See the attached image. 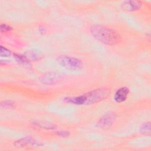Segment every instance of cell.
<instances>
[{
  "mask_svg": "<svg viewBox=\"0 0 151 151\" xmlns=\"http://www.w3.org/2000/svg\"><path fill=\"white\" fill-rule=\"evenodd\" d=\"M90 31L96 40L107 45H114L120 41V36L116 30L105 26L93 25Z\"/></svg>",
  "mask_w": 151,
  "mask_h": 151,
  "instance_id": "6da1fadb",
  "label": "cell"
},
{
  "mask_svg": "<svg viewBox=\"0 0 151 151\" xmlns=\"http://www.w3.org/2000/svg\"><path fill=\"white\" fill-rule=\"evenodd\" d=\"M109 93V89L100 88L84 94L83 96L85 99L84 104H92L98 103L106 99Z\"/></svg>",
  "mask_w": 151,
  "mask_h": 151,
  "instance_id": "7a4b0ae2",
  "label": "cell"
},
{
  "mask_svg": "<svg viewBox=\"0 0 151 151\" xmlns=\"http://www.w3.org/2000/svg\"><path fill=\"white\" fill-rule=\"evenodd\" d=\"M58 63L66 69L70 70H77L83 66V63L79 59L65 55H61L57 57Z\"/></svg>",
  "mask_w": 151,
  "mask_h": 151,
  "instance_id": "3957f363",
  "label": "cell"
},
{
  "mask_svg": "<svg viewBox=\"0 0 151 151\" xmlns=\"http://www.w3.org/2000/svg\"><path fill=\"white\" fill-rule=\"evenodd\" d=\"M116 115L113 113H108L101 117L97 123V126L101 129L110 127L114 122Z\"/></svg>",
  "mask_w": 151,
  "mask_h": 151,
  "instance_id": "277c9868",
  "label": "cell"
},
{
  "mask_svg": "<svg viewBox=\"0 0 151 151\" xmlns=\"http://www.w3.org/2000/svg\"><path fill=\"white\" fill-rule=\"evenodd\" d=\"M130 90L127 87H122L119 88L114 94V100L117 103H122L124 101L128 96Z\"/></svg>",
  "mask_w": 151,
  "mask_h": 151,
  "instance_id": "5b68a950",
  "label": "cell"
},
{
  "mask_svg": "<svg viewBox=\"0 0 151 151\" xmlns=\"http://www.w3.org/2000/svg\"><path fill=\"white\" fill-rule=\"evenodd\" d=\"M122 8L127 11H134L141 6V3L136 1H126L123 2Z\"/></svg>",
  "mask_w": 151,
  "mask_h": 151,
  "instance_id": "8992f818",
  "label": "cell"
},
{
  "mask_svg": "<svg viewBox=\"0 0 151 151\" xmlns=\"http://www.w3.org/2000/svg\"><path fill=\"white\" fill-rule=\"evenodd\" d=\"M28 145H31L34 146H38L40 145V143H38L36 140L30 137H25L15 142V145L17 146H25Z\"/></svg>",
  "mask_w": 151,
  "mask_h": 151,
  "instance_id": "52a82bcc",
  "label": "cell"
},
{
  "mask_svg": "<svg viewBox=\"0 0 151 151\" xmlns=\"http://www.w3.org/2000/svg\"><path fill=\"white\" fill-rule=\"evenodd\" d=\"M57 80V76L53 73H50L44 75L41 79V81L45 84H52Z\"/></svg>",
  "mask_w": 151,
  "mask_h": 151,
  "instance_id": "ba28073f",
  "label": "cell"
},
{
  "mask_svg": "<svg viewBox=\"0 0 151 151\" xmlns=\"http://www.w3.org/2000/svg\"><path fill=\"white\" fill-rule=\"evenodd\" d=\"M65 102L68 103L74 104L76 105L84 104L85 99L83 95L78 96L77 97H67L64 99Z\"/></svg>",
  "mask_w": 151,
  "mask_h": 151,
  "instance_id": "9c48e42d",
  "label": "cell"
},
{
  "mask_svg": "<svg viewBox=\"0 0 151 151\" xmlns=\"http://www.w3.org/2000/svg\"><path fill=\"white\" fill-rule=\"evenodd\" d=\"M14 58L18 63L24 64V65L28 64V61L27 57H24V56L16 54H14Z\"/></svg>",
  "mask_w": 151,
  "mask_h": 151,
  "instance_id": "30bf717a",
  "label": "cell"
},
{
  "mask_svg": "<svg viewBox=\"0 0 151 151\" xmlns=\"http://www.w3.org/2000/svg\"><path fill=\"white\" fill-rule=\"evenodd\" d=\"M140 130L143 134H149L150 132V123L149 122H146L142 124L140 127Z\"/></svg>",
  "mask_w": 151,
  "mask_h": 151,
  "instance_id": "8fae6325",
  "label": "cell"
},
{
  "mask_svg": "<svg viewBox=\"0 0 151 151\" xmlns=\"http://www.w3.org/2000/svg\"><path fill=\"white\" fill-rule=\"evenodd\" d=\"M1 108H12L14 107V103L11 100L4 101L1 104Z\"/></svg>",
  "mask_w": 151,
  "mask_h": 151,
  "instance_id": "7c38bea8",
  "label": "cell"
},
{
  "mask_svg": "<svg viewBox=\"0 0 151 151\" xmlns=\"http://www.w3.org/2000/svg\"><path fill=\"white\" fill-rule=\"evenodd\" d=\"M0 55L2 57H8L10 56L11 55V51L6 49V48L1 46V51H0Z\"/></svg>",
  "mask_w": 151,
  "mask_h": 151,
  "instance_id": "4fadbf2b",
  "label": "cell"
},
{
  "mask_svg": "<svg viewBox=\"0 0 151 151\" xmlns=\"http://www.w3.org/2000/svg\"><path fill=\"white\" fill-rule=\"evenodd\" d=\"M27 57H29L30 59L32 60H38L40 58V56L38 55V54H36L35 52H33V51H29L28 52V54L27 55Z\"/></svg>",
  "mask_w": 151,
  "mask_h": 151,
  "instance_id": "5bb4252c",
  "label": "cell"
},
{
  "mask_svg": "<svg viewBox=\"0 0 151 151\" xmlns=\"http://www.w3.org/2000/svg\"><path fill=\"white\" fill-rule=\"evenodd\" d=\"M12 29V28L11 27H10L8 25L5 24H2L1 25V32H7L9 31H11Z\"/></svg>",
  "mask_w": 151,
  "mask_h": 151,
  "instance_id": "9a60e30c",
  "label": "cell"
},
{
  "mask_svg": "<svg viewBox=\"0 0 151 151\" xmlns=\"http://www.w3.org/2000/svg\"><path fill=\"white\" fill-rule=\"evenodd\" d=\"M57 134L61 136H67L68 135V133L67 132H58Z\"/></svg>",
  "mask_w": 151,
  "mask_h": 151,
  "instance_id": "2e32d148",
  "label": "cell"
}]
</instances>
